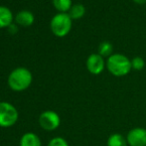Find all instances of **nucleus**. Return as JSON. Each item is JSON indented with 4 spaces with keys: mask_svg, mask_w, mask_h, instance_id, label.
Returning <instances> with one entry per match:
<instances>
[{
    "mask_svg": "<svg viewBox=\"0 0 146 146\" xmlns=\"http://www.w3.org/2000/svg\"><path fill=\"white\" fill-rule=\"evenodd\" d=\"M38 122L46 131H54L61 124V117L54 110H45L39 115Z\"/></svg>",
    "mask_w": 146,
    "mask_h": 146,
    "instance_id": "5",
    "label": "nucleus"
},
{
    "mask_svg": "<svg viewBox=\"0 0 146 146\" xmlns=\"http://www.w3.org/2000/svg\"><path fill=\"white\" fill-rule=\"evenodd\" d=\"M19 113L15 106L7 102H0V127L8 128L17 122Z\"/></svg>",
    "mask_w": 146,
    "mask_h": 146,
    "instance_id": "4",
    "label": "nucleus"
},
{
    "mask_svg": "<svg viewBox=\"0 0 146 146\" xmlns=\"http://www.w3.org/2000/svg\"><path fill=\"white\" fill-rule=\"evenodd\" d=\"M34 15H33L32 12L27 11V10H23V11H20L16 14L15 16V22L18 25L24 26V27H28L31 26L34 23Z\"/></svg>",
    "mask_w": 146,
    "mask_h": 146,
    "instance_id": "8",
    "label": "nucleus"
},
{
    "mask_svg": "<svg viewBox=\"0 0 146 146\" xmlns=\"http://www.w3.org/2000/svg\"><path fill=\"white\" fill-rule=\"evenodd\" d=\"M145 67V61L141 57H134L131 60V69L135 71H141Z\"/></svg>",
    "mask_w": 146,
    "mask_h": 146,
    "instance_id": "15",
    "label": "nucleus"
},
{
    "mask_svg": "<svg viewBox=\"0 0 146 146\" xmlns=\"http://www.w3.org/2000/svg\"><path fill=\"white\" fill-rule=\"evenodd\" d=\"M20 146H42L41 139L36 133L27 132L22 135L20 139Z\"/></svg>",
    "mask_w": 146,
    "mask_h": 146,
    "instance_id": "9",
    "label": "nucleus"
},
{
    "mask_svg": "<svg viewBox=\"0 0 146 146\" xmlns=\"http://www.w3.org/2000/svg\"><path fill=\"white\" fill-rule=\"evenodd\" d=\"M98 54L104 58H110L113 54V46L108 41H104L98 46Z\"/></svg>",
    "mask_w": 146,
    "mask_h": 146,
    "instance_id": "13",
    "label": "nucleus"
},
{
    "mask_svg": "<svg viewBox=\"0 0 146 146\" xmlns=\"http://www.w3.org/2000/svg\"><path fill=\"white\" fill-rule=\"evenodd\" d=\"M128 146H146V129L143 127H134L126 135Z\"/></svg>",
    "mask_w": 146,
    "mask_h": 146,
    "instance_id": "7",
    "label": "nucleus"
},
{
    "mask_svg": "<svg viewBox=\"0 0 146 146\" xmlns=\"http://www.w3.org/2000/svg\"><path fill=\"white\" fill-rule=\"evenodd\" d=\"M108 146H128L126 137H124L120 133H112L110 135L106 141Z\"/></svg>",
    "mask_w": 146,
    "mask_h": 146,
    "instance_id": "11",
    "label": "nucleus"
},
{
    "mask_svg": "<svg viewBox=\"0 0 146 146\" xmlns=\"http://www.w3.org/2000/svg\"><path fill=\"white\" fill-rule=\"evenodd\" d=\"M53 4L60 13H67L73 6L72 0H53Z\"/></svg>",
    "mask_w": 146,
    "mask_h": 146,
    "instance_id": "14",
    "label": "nucleus"
},
{
    "mask_svg": "<svg viewBox=\"0 0 146 146\" xmlns=\"http://www.w3.org/2000/svg\"><path fill=\"white\" fill-rule=\"evenodd\" d=\"M133 2H135L136 4H144L146 3V0H133Z\"/></svg>",
    "mask_w": 146,
    "mask_h": 146,
    "instance_id": "18",
    "label": "nucleus"
},
{
    "mask_svg": "<svg viewBox=\"0 0 146 146\" xmlns=\"http://www.w3.org/2000/svg\"><path fill=\"white\" fill-rule=\"evenodd\" d=\"M8 31H9V33H11V34H16V33L18 32V27L16 24H13L12 23L11 25L8 27Z\"/></svg>",
    "mask_w": 146,
    "mask_h": 146,
    "instance_id": "17",
    "label": "nucleus"
},
{
    "mask_svg": "<svg viewBox=\"0 0 146 146\" xmlns=\"http://www.w3.org/2000/svg\"><path fill=\"white\" fill-rule=\"evenodd\" d=\"M106 69L114 77H124L130 73L131 60L125 55L115 53L106 60Z\"/></svg>",
    "mask_w": 146,
    "mask_h": 146,
    "instance_id": "2",
    "label": "nucleus"
},
{
    "mask_svg": "<svg viewBox=\"0 0 146 146\" xmlns=\"http://www.w3.org/2000/svg\"><path fill=\"white\" fill-rule=\"evenodd\" d=\"M87 69L92 75H100L104 71L106 67V62L104 58L102 57L100 54H92L88 57L87 62Z\"/></svg>",
    "mask_w": 146,
    "mask_h": 146,
    "instance_id": "6",
    "label": "nucleus"
},
{
    "mask_svg": "<svg viewBox=\"0 0 146 146\" xmlns=\"http://www.w3.org/2000/svg\"><path fill=\"white\" fill-rule=\"evenodd\" d=\"M13 22V14L9 8L0 6V28L9 27Z\"/></svg>",
    "mask_w": 146,
    "mask_h": 146,
    "instance_id": "10",
    "label": "nucleus"
},
{
    "mask_svg": "<svg viewBox=\"0 0 146 146\" xmlns=\"http://www.w3.org/2000/svg\"><path fill=\"white\" fill-rule=\"evenodd\" d=\"M33 81L32 73L23 67L16 68L8 77V86L14 92H23L31 86Z\"/></svg>",
    "mask_w": 146,
    "mask_h": 146,
    "instance_id": "1",
    "label": "nucleus"
},
{
    "mask_svg": "<svg viewBox=\"0 0 146 146\" xmlns=\"http://www.w3.org/2000/svg\"><path fill=\"white\" fill-rule=\"evenodd\" d=\"M72 18L68 13H58L52 18L50 27L52 33L57 37L67 36L72 29Z\"/></svg>",
    "mask_w": 146,
    "mask_h": 146,
    "instance_id": "3",
    "label": "nucleus"
},
{
    "mask_svg": "<svg viewBox=\"0 0 146 146\" xmlns=\"http://www.w3.org/2000/svg\"><path fill=\"white\" fill-rule=\"evenodd\" d=\"M68 14H69L70 17L72 18V20L81 19L86 14V8L83 4H75V5L72 6V8L70 9Z\"/></svg>",
    "mask_w": 146,
    "mask_h": 146,
    "instance_id": "12",
    "label": "nucleus"
},
{
    "mask_svg": "<svg viewBox=\"0 0 146 146\" xmlns=\"http://www.w3.org/2000/svg\"><path fill=\"white\" fill-rule=\"evenodd\" d=\"M47 146H69V143L65 138L61 136H57L51 139Z\"/></svg>",
    "mask_w": 146,
    "mask_h": 146,
    "instance_id": "16",
    "label": "nucleus"
}]
</instances>
